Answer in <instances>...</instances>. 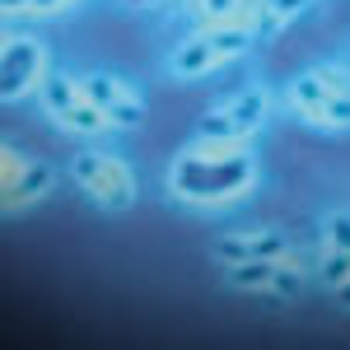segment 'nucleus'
Segmentation results:
<instances>
[{
	"mask_svg": "<svg viewBox=\"0 0 350 350\" xmlns=\"http://www.w3.org/2000/svg\"><path fill=\"white\" fill-rule=\"evenodd\" d=\"M211 56H215V42H211V38H201V42L183 47V56H178V70H187V75H191V70H201Z\"/></svg>",
	"mask_w": 350,
	"mask_h": 350,
	"instance_id": "nucleus-6",
	"label": "nucleus"
},
{
	"mask_svg": "<svg viewBox=\"0 0 350 350\" xmlns=\"http://www.w3.org/2000/svg\"><path fill=\"white\" fill-rule=\"evenodd\" d=\"M103 117H108V122H122V126H135V122H140V108H135L131 98H117Z\"/></svg>",
	"mask_w": 350,
	"mask_h": 350,
	"instance_id": "nucleus-13",
	"label": "nucleus"
},
{
	"mask_svg": "<svg viewBox=\"0 0 350 350\" xmlns=\"http://www.w3.org/2000/svg\"><path fill=\"white\" fill-rule=\"evenodd\" d=\"M271 285H275L280 295H295V290H299V275H295V271H285V267H275V275H271Z\"/></svg>",
	"mask_w": 350,
	"mask_h": 350,
	"instance_id": "nucleus-17",
	"label": "nucleus"
},
{
	"mask_svg": "<svg viewBox=\"0 0 350 350\" xmlns=\"http://www.w3.org/2000/svg\"><path fill=\"white\" fill-rule=\"evenodd\" d=\"M243 178H247V159L229 154V159H183L173 183L183 196H219V191L239 187Z\"/></svg>",
	"mask_w": 350,
	"mask_h": 350,
	"instance_id": "nucleus-1",
	"label": "nucleus"
},
{
	"mask_svg": "<svg viewBox=\"0 0 350 350\" xmlns=\"http://www.w3.org/2000/svg\"><path fill=\"white\" fill-rule=\"evenodd\" d=\"M299 5H304V0H267V14H271V19H280V14H295Z\"/></svg>",
	"mask_w": 350,
	"mask_h": 350,
	"instance_id": "nucleus-19",
	"label": "nucleus"
},
{
	"mask_svg": "<svg viewBox=\"0 0 350 350\" xmlns=\"http://www.w3.org/2000/svg\"><path fill=\"white\" fill-rule=\"evenodd\" d=\"M131 5H145V0H131Z\"/></svg>",
	"mask_w": 350,
	"mask_h": 350,
	"instance_id": "nucleus-24",
	"label": "nucleus"
},
{
	"mask_svg": "<svg viewBox=\"0 0 350 350\" xmlns=\"http://www.w3.org/2000/svg\"><path fill=\"white\" fill-rule=\"evenodd\" d=\"M211 42H215V52H243L247 38H243V33H215Z\"/></svg>",
	"mask_w": 350,
	"mask_h": 350,
	"instance_id": "nucleus-18",
	"label": "nucleus"
},
{
	"mask_svg": "<svg viewBox=\"0 0 350 350\" xmlns=\"http://www.w3.org/2000/svg\"><path fill=\"white\" fill-rule=\"evenodd\" d=\"M66 122L70 126H84V131H98L108 117H103V108H94V103H75V108L66 112Z\"/></svg>",
	"mask_w": 350,
	"mask_h": 350,
	"instance_id": "nucleus-10",
	"label": "nucleus"
},
{
	"mask_svg": "<svg viewBox=\"0 0 350 350\" xmlns=\"http://www.w3.org/2000/svg\"><path fill=\"white\" fill-rule=\"evenodd\" d=\"M332 243H336L341 252H350V215H336V219H332Z\"/></svg>",
	"mask_w": 350,
	"mask_h": 350,
	"instance_id": "nucleus-15",
	"label": "nucleus"
},
{
	"mask_svg": "<svg viewBox=\"0 0 350 350\" xmlns=\"http://www.w3.org/2000/svg\"><path fill=\"white\" fill-rule=\"evenodd\" d=\"M295 98L304 103V108H323L327 98H332V89H327V84L313 75V80H299V84H295Z\"/></svg>",
	"mask_w": 350,
	"mask_h": 350,
	"instance_id": "nucleus-8",
	"label": "nucleus"
},
{
	"mask_svg": "<svg viewBox=\"0 0 350 350\" xmlns=\"http://www.w3.org/2000/svg\"><path fill=\"white\" fill-rule=\"evenodd\" d=\"M229 117H234L239 135H243V131H252V126H257V117H262V94H247V98H243V103L229 112Z\"/></svg>",
	"mask_w": 350,
	"mask_h": 350,
	"instance_id": "nucleus-9",
	"label": "nucleus"
},
{
	"mask_svg": "<svg viewBox=\"0 0 350 350\" xmlns=\"http://www.w3.org/2000/svg\"><path fill=\"white\" fill-rule=\"evenodd\" d=\"M201 135H206V140H234L239 126H234V117H206V122H201Z\"/></svg>",
	"mask_w": 350,
	"mask_h": 350,
	"instance_id": "nucleus-12",
	"label": "nucleus"
},
{
	"mask_svg": "<svg viewBox=\"0 0 350 350\" xmlns=\"http://www.w3.org/2000/svg\"><path fill=\"white\" fill-rule=\"evenodd\" d=\"M33 66H38V47H33V42H14V47L5 52V80H0L5 98H10V94H19V89L28 84Z\"/></svg>",
	"mask_w": 350,
	"mask_h": 350,
	"instance_id": "nucleus-3",
	"label": "nucleus"
},
{
	"mask_svg": "<svg viewBox=\"0 0 350 350\" xmlns=\"http://www.w3.org/2000/svg\"><path fill=\"white\" fill-rule=\"evenodd\" d=\"M47 178H52V168H47V163H33V168H28L24 178H19V183H14V187L5 191V201H10V206H14V201H28V196H33V191L42 187V183H47Z\"/></svg>",
	"mask_w": 350,
	"mask_h": 350,
	"instance_id": "nucleus-4",
	"label": "nucleus"
},
{
	"mask_svg": "<svg viewBox=\"0 0 350 350\" xmlns=\"http://www.w3.org/2000/svg\"><path fill=\"white\" fill-rule=\"evenodd\" d=\"M271 275H275V262H267V257H252L247 267L234 271V285H267Z\"/></svg>",
	"mask_w": 350,
	"mask_h": 350,
	"instance_id": "nucleus-5",
	"label": "nucleus"
},
{
	"mask_svg": "<svg viewBox=\"0 0 350 350\" xmlns=\"http://www.w3.org/2000/svg\"><path fill=\"white\" fill-rule=\"evenodd\" d=\"M346 275H350V252L336 247V257L327 262V280H346Z\"/></svg>",
	"mask_w": 350,
	"mask_h": 350,
	"instance_id": "nucleus-16",
	"label": "nucleus"
},
{
	"mask_svg": "<svg viewBox=\"0 0 350 350\" xmlns=\"http://www.w3.org/2000/svg\"><path fill=\"white\" fill-rule=\"evenodd\" d=\"M206 5H211V14H229L234 10V0H206Z\"/></svg>",
	"mask_w": 350,
	"mask_h": 350,
	"instance_id": "nucleus-20",
	"label": "nucleus"
},
{
	"mask_svg": "<svg viewBox=\"0 0 350 350\" xmlns=\"http://www.w3.org/2000/svg\"><path fill=\"white\" fill-rule=\"evenodd\" d=\"M341 299H346V304H350V285H346V290H341Z\"/></svg>",
	"mask_w": 350,
	"mask_h": 350,
	"instance_id": "nucleus-23",
	"label": "nucleus"
},
{
	"mask_svg": "<svg viewBox=\"0 0 350 350\" xmlns=\"http://www.w3.org/2000/svg\"><path fill=\"white\" fill-rule=\"evenodd\" d=\"M84 98H89L94 108L108 112L112 103H117V89H112V80H103V75H89V80H84Z\"/></svg>",
	"mask_w": 350,
	"mask_h": 350,
	"instance_id": "nucleus-7",
	"label": "nucleus"
},
{
	"mask_svg": "<svg viewBox=\"0 0 350 350\" xmlns=\"http://www.w3.org/2000/svg\"><path fill=\"white\" fill-rule=\"evenodd\" d=\"M323 117H332V122H350V98H336V94H332V98L323 103Z\"/></svg>",
	"mask_w": 350,
	"mask_h": 350,
	"instance_id": "nucleus-14",
	"label": "nucleus"
},
{
	"mask_svg": "<svg viewBox=\"0 0 350 350\" xmlns=\"http://www.w3.org/2000/svg\"><path fill=\"white\" fill-rule=\"evenodd\" d=\"M47 103H52V108L66 117V112L75 108V94H70V84H66V80H47Z\"/></svg>",
	"mask_w": 350,
	"mask_h": 350,
	"instance_id": "nucleus-11",
	"label": "nucleus"
},
{
	"mask_svg": "<svg viewBox=\"0 0 350 350\" xmlns=\"http://www.w3.org/2000/svg\"><path fill=\"white\" fill-rule=\"evenodd\" d=\"M33 5H42V10H52V5H56V0H33Z\"/></svg>",
	"mask_w": 350,
	"mask_h": 350,
	"instance_id": "nucleus-22",
	"label": "nucleus"
},
{
	"mask_svg": "<svg viewBox=\"0 0 350 350\" xmlns=\"http://www.w3.org/2000/svg\"><path fill=\"white\" fill-rule=\"evenodd\" d=\"M75 173H80L89 187L103 191L112 206H126V201H131V183H126V173H122V168H112V163H103V159L80 154V159H75Z\"/></svg>",
	"mask_w": 350,
	"mask_h": 350,
	"instance_id": "nucleus-2",
	"label": "nucleus"
},
{
	"mask_svg": "<svg viewBox=\"0 0 350 350\" xmlns=\"http://www.w3.org/2000/svg\"><path fill=\"white\" fill-rule=\"evenodd\" d=\"M0 5H10V10H14V5H33V0H0Z\"/></svg>",
	"mask_w": 350,
	"mask_h": 350,
	"instance_id": "nucleus-21",
	"label": "nucleus"
}]
</instances>
